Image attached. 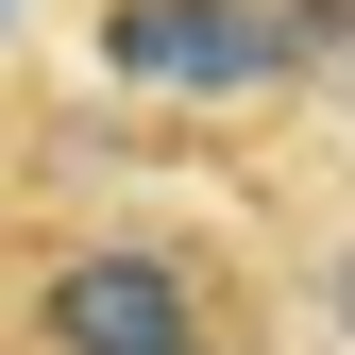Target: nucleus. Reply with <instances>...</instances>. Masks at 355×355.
Instances as JSON below:
<instances>
[{
	"instance_id": "nucleus-1",
	"label": "nucleus",
	"mask_w": 355,
	"mask_h": 355,
	"mask_svg": "<svg viewBox=\"0 0 355 355\" xmlns=\"http://www.w3.org/2000/svg\"><path fill=\"white\" fill-rule=\"evenodd\" d=\"M0 355H288V288L187 203H17Z\"/></svg>"
},
{
	"instance_id": "nucleus-2",
	"label": "nucleus",
	"mask_w": 355,
	"mask_h": 355,
	"mask_svg": "<svg viewBox=\"0 0 355 355\" xmlns=\"http://www.w3.org/2000/svg\"><path fill=\"white\" fill-rule=\"evenodd\" d=\"M322 0H85V51L136 68V85H203V102H237V85H304L322 68Z\"/></svg>"
},
{
	"instance_id": "nucleus-3",
	"label": "nucleus",
	"mask_w": 355,
	"mask_h": 355,
	"mask_svg": "<svg viewBox=\"0 0 355 355\" xmlns=\"http://www.w3.org/2000/svg\"><path fill=\"white\" fill-rule=\"evenodd\" d=\"M0 237H17V203H0Z\"/></svg>"
}]
</instances>
